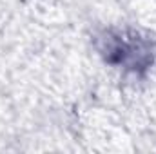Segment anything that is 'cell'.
Listing matches in <instances>:
<instances>
[]
</instances>
